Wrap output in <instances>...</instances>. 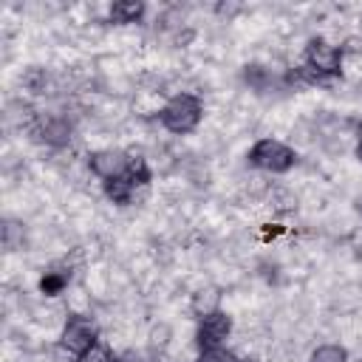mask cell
<instances>
[{
  "mask_svg": "<svg viewBox=\"0 0 362 362\" xmlns=\"http://www.w3.org/2000/svg\"><path fill=\"white\" fill-rule=\"evenodd\" d=\"M342 54H345L342 48L325 42L322 37H314L305 45V65L320 79H331V76H339V71H342Z\"/></svg>",
  "mask_w": 362,
  "mask_h": 362,
  "instance_id": "cell-5",
  "label": "cell"
},
{
  "mask_svg": "<svg viewBox=\"0 0 362 362\" xmlns=\"http://www.w3.org/2000/svg\"><path fill=\"white\" fill-rule=\"evenodd\" d=\"M243 362H257V359H243Z\"/></svg>",
  "mask_w": 362,
  "mask_h": 362,
  "instance_id": "cell-17",
  "label": "cell"
},
{
  "mask_svg": "<svg viewBox=\"0 0 362 362\" xmlns=\"http://www.w3.org/2000/svg\"><path fill=\"white\" fill-rule=\"evenodd\" d=\"M243 79H246L255 90H266V88H269V82H272V74H269L263 65H246Z\"/></svg>",
  "mask_w": 362,
  "mask_h": 362,
  "instance_id": "cell-12",
  "label": "cell"
},
{
  "mask_svg": "<svg viewBox=\"0 0 362 362\" xmlns=\"http://www.w3.org/2000/svg\"><path fill=\"white\" fill-rule=\"evenodd\" d=\"M65 286H68V274H65V272H45V277L40 280V291H42L45 297L59 294Z\"/></svg>",
  "mask_w": 362,
  "mask_h": 362,
  "instance_id": "cell-11",
  "label": "cell"
},
{
  "mask_svg": "<svg viewBox=\"0 0 362 362\" xmlns=\"http://www.w3.org/2000/svg\"><path fill=\"white\" fill-rule=\"evenodd\" d=\"M28 130H31V136L37 141H42L48 147H62V144L71 141V124L62 116H54V113L34 116L31 124H28Z\"/></svg>",
  "mask_w": 362,
  "mask_h": 362,
  "instance_id": "cell-6",
  "label": "cell"
},
{
  "mask_svg": "<svg viewBox=\"0 0 362 362\" xmlns=\"http://www.w3.org/2000/svg\"><path fill=\"white\" fill-rule=\"evenodd\" d=\"M79 362H119V356H113V351L107 348V345H102V342H96Z\"/></svg>",
  "mask_w": 362,
  "mask_h": 362,
  "instance_id": "cell-15",
  "label": "cell"
},
{
  "mask_svg": "<svg viewBox=\"0 0 362 362\" xmlns=\"http://www.w3.org/2000/svg\"><path fill=\"white\" fill-rule=\"evenodd\" d=\"M204 116V102L195 96V93H175L158 113L161 124L170 130V133H192L198 127Z\"/></svg>",
  "mask_w": 362,
  "mask_h": 362,
  "instance_id": "cell-1",
  "label": "cell"
},
{
  "mask_svg": "<svg viewBox=\"0 0 362 362\" xmlns=\"http://www.w3.org/2000/svg\"><path fill=\"white\" fill-rule=\"evenodd\" d=\"M141 14H144V3H139V0H119L110 6V20L119 25L136 23V20H141Z\"/></svg>",
  "mask_w": 362,
  "mask_h": 362,
  "instance_id": "cell-9",
  "label": "cell"
},
{
  "mask_svg": "<svg viewBox=\"0 0 362 362\" xmlns=\"http://www.w3.org/2000/svg\"><path fill=\"white\" fill-rule=\"evenodd\" d=\"M249 164L266 173H288L297 164V153L277 139H260L249 150Z\"/></svg>",
  "mask_w": 362,
  "mask_h": 362,
  "instance_id": "cell-3",
  "label": "cell"
},
{
  "mask_svg": "<svg viewBox=\"0 0 362 362\" xmlns=\"http://www.w3.org/2000/svg\"><path fill=\"white\" fill-rule=\"evenodd\" d=\"M144 184H150V167H147V161H144L141 156H130L127 170H124L122 175L105 181V195H107L113 204L124 206V204L133 201L136 187H144Z\"/></svg>",
  "mask_w": 362,
  "mask_h": 362,
  "instance_id": "cell-2",
  "label": "cell"
},
{
  "mask_svg": "<svg viewBox=\"0 0 362 362\" xmlns=\"http://www.w3.org/2000/svg\"><path fill=\"white\" fill-rule=\"evenodd\" d=\"M229 334H232V317L226 311L215 308V311H209V314L201 317V325H198L195 339H198V345L204 351V348H218Z\"/></svg>",
  "mask_w": 362,
  "mask_h": 362,
  "instance_id": "cell-7",
  "label": "cell"
},
{
  "mask_svg": "<svg viewBox=\"0 0 362 362\" xmlns=\"http://www.w3.org/2000/svg\"><path fill=\"white\" fill-rule=\"evenodd\" d=\"M62 348L74 356V359H82L96 342H99V331L93 325L90 317H82V314H71L65 320V328H62V337H59Z\"/></svg>",
  "mask_w": 362,
  "mask_h": 362,
  "instance_id": "cell-4",
  "label": "cell"
},
{
  "mask_svg": "<svg viewBox=\"0 0 362 362\" xmlns=\"http://www.w3.org/2000/svg\"><path fill=\"white\" fill-rule=\"evenodd\" d=\"M356 158L362 161V124H359V144H356Z\"/></svg>",
  "mask_w": 362,
  "mask_h": 362,
  "instance_id": "cell-16",
  "label": "cell"
},
{
  "mask_svg": "<svg viewBox=\"0 0 362 362\" xmlns=\"http://www.w3.org/2000/svg\"><path fill=\"white\" fill-rule=\"evenodd\" d=\"M198 362H240V359L229 348L218 345V348H204L201 356H198Z\"/></svg>",
  "mask_w": 362,
  "mask_h": 362,
  "instance_id": "cell-14",
  "label": "cell"
},
{
  "mask_svg": "<svg viewBox=\"0 0 362 362\" xmlns=\"http://www.w3.org/2000/svg\"><path fill=\"white\" fill-rule=\"evenodd\" d=\"M130 164V156L122 150H96L88 156V167L93 175H99L102 181H110L116 175H122Z\"/></svg>",
  "mask_w": 362,
  "mask_h": 362,
  "instance_id": "cell-8",
  "label": "cell"
},
{
  "mask_svg": "<svg viewBox=\"0 0 362 362\" xmlns=\"http://www.w3.org/2000/svg\"><path fill=\"white\" fill-rule=\"evenodd\" d=\"M308 362H348V351H345L342 345L328 342V345H320V348L308 356Z\"/></svg>",
  "mask_w": 362,
  "mask_h": 362,
  "instance_id": "cell-10",
  "label": "cell"
},
{
  "mask_svg": "<svg viewBox=\"0 0 362 362\" xmlns=\"http://www.w3.org/2000/svg\"><path fill=\"white\" fill-rule=\"evenodd\" d=\"M23 85L31 90V93H45L48 88V74L42 68H31L25 76H23Z\"/></svg>",
  "mask_w": 362,
  "mask_h": 362,
  "instance_id": "cell-13",
  "label": "cell"
}]
</instances>
